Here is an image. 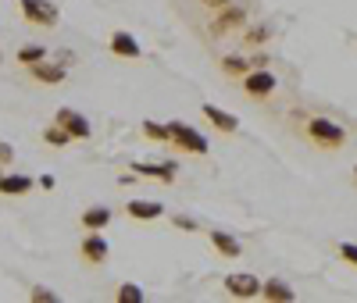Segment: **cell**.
<instances>
[{"mask_svg":"<svg viewBox=\"0 0 357 303\" xmlns=\"http://www.w3.org/2000/svg\"><path fill=\"white\" fill-rule=\"evenodd\" d=\"M29 300H33V303H57L61 296H57L54 289H43V286H36L33 293H29Z\"/></svg>","mask_w":357,"mask_h":303,"instance_id":"cell-24","label":"cell"},{"mask_svg":"<svg viewBox=\"0 0 357 303\" xmlns=\"http://www.w3.org/2000/svg\"><path fill=\"white\" fill-rule=\"evenodd\" d=\"M261 296H264L268 303H293V300H296L293 286L282 282V279H268V282H261Z\"/></svg>","mask_w":357,"mask_h":303,"instance_id":"cell-14","label":"cell"},{"mask_svg":"<svg viewBox=\"0 0 357 303\" xmlns=\"http://www.w3.org/2000/svg\"><path fill=\"white\" fill-rule=\"evenodd\" d=\"M275 86H279V79L272 75V68H250L243 75V93L254 100H268L275 93Z\"/></svg>","mask_w":357,"mask_h":303,"instance_id":"cell-3","label":"cell"},{"mask_svg":"<svg viewBox=\"0 0 357 303\" xmlns=\"http://www.w3.org/2000/svg\"><path fill=\"white\" fill-rule=\"evenodd\" d=\"M204 4H207V8H211V11H218V8H225V4H232V0H204Z\"/></svg>","mask_w":357,"mask_h":303,"instance_id":"cell-29","label":"cell"},{"mask_svg":"<svg viewBox=\"0 0 357 303\" xmlns=\"http://www.w3.org/2000/svg\"><path fill=\"white\" fill-rule=\"evenodd\" d=\"M200 114L211 121V125L218 129V132H225V136H232V132H240V118L236 114H229L225 107H218V104H204L200 107Z\"/></svg>","mask_w":357,"mask_h":303,"instance_id":"cell-9","label":"cell"},{"mask_svg":"<svg viewBox=\"0 0 357 303\" xmlns=\"http://www.w3.org/2000/svg\"><path fill=\"white\" fill-rule=\"evenodd\" d=\"M29 75H33L36 82H43V86H61L68 79V68L61 65V61H36V65H29Z\"/></svg>","mask_w":357,"mask_h":303,"instance_id":"cell-8","label":"cell"},{"mask_svg":"<svg viewBox=\"0 0 357 303\" xmlns=\"http://www.w3.org/2000/svg\"><path fill=\"white\" fill-rule=\"evenodd\" d=\"M211 247H215L225 261H232V257H240V254H243V242L236 239L232 232H225V228H211Z\"/></svg>","mask_w":357,"mask_h":303,"instance_id":"cell-12","label":"cell"},{"mask_svg":"<svg viewBox=\"0 0 357 303\" xmlns=\"http://www.w3.org/2000/svg\"><path fill=\"white\" fill-rule=\"evenodd\" d=\"M250 65H254V68H268V54H254Z\"/></svg>","mask_w":357,"mask_h":303,"instance_id":"cell-28","label":"cell"},{"mask_svg":"<svg viewBox=\"0 0 357 303\" xmlns=\"http://www.w3.org/2000/svg\"><path fill=\"white\" fill-rule=\"evenodd\" d=\"M15 161V150L8 146V143H0V168H4V164H11Z\"/></svg>","mask_w":357,"mask_h":303,"instance_id":"cell-27","label":"cell"},{"mask_svg":"<svg viewBox=\"0 0 357 303\" xmlns=\"http://www.w3.org/2000/svg\"><path fill=\"white\" fill-rule=\"evenodd\" d=\"M172 222H175V228H183V232H197V228H200V225H197L193 218H186V215H175Z\"/></svg>","mask_w":357,"mask_h":303,"instance_id":"cell-26","label":"cell"},{"mask_svg":"<svg viewBox=\"0 0 357 303\" xmlns=\"http://www.w3.org/2000/svg\"><path fill=\"white\" fill-rule=\"evenodd\" d=\"M250 68H254L250 57H240V54H225V57H222V72H225L229 79H243Z\"/></svg>","mask_w":357,"mask_h":303,"instance_id":"cell-18","label":"cell"},{"mask_svg":"<svg viewBox=\"0 0 357 303\" xmlns=\"http://www.w3.org/2000/svg\"><path fill=\"white\" fill-rule=\"evenodd\" d=\"M340 257L357 267V242H340Z\"/></svg>","mask_w":357,"mask_h":303,"instance_id":"cell-25","label":"cell"},{"mask_svg":"<svg viewBox=\"0 0 357 303\" xmlns=\"http://www.w3.org/2000/svg\"><path fill=\"white\" fill-rule=\"evenodd\" d=\"M107 225H111V210H107V207H86V210H82V228L100 232V228H107Z\"/></svg>","mask_w":357,"mask_h":303,"instance_id":"cell-17","label":"cell"},{"mask_svg":"<svg viewBox=\"0 0 357 303\" xmlns=\"http://www.w3.org/2000/svg\"><path fill=\"white\" fill-rule=\"evenodd\" d=\"M0 175H4V168H0Z\"/></svg>","mask_w":357,"mask_h":303,"instance_id":"cell-31","label":"cell"},{"mask_svg":"<svg viewBox=\"0 0 357 303\" xmlns=\"http://www.w3.org/2000/svg\"><path fill=\"white\" fill-rule=\"evenodd\" d=\"M22 15L29 25H40V29H54L57 25V8L50 0H22Z\"/></svg>","mask_w":357,"mask_h":303,"instance_id":"cell-5","label":"cell"},{"mask_svg":"<svg viewBox=\"0 0 357 303\" xmlns=\"http://www.w3.org/2000/svg\"><path fill=\"white\" fill-rule=\"evenodd\" d=\"M354 178H357V168H354Z\"/></svg>","mask_w":357,"mask_h":303,"instance_id":"cell-30","label":"cell"},{"mask_svg":"<svg viewBox=\"0 0 357 303\" xmlns=\"http://www.w3.org/2000/svg\"><path fill=\"white\" fill-rule=\"evenodd\" d=\"M129 218H136V222H158V218H165V203H158V200H129Z\"/></svg>","mask_w":357,"mask_h":303,"instance_id":"cell-13","label":"cell"},{"mask_svg":"<svg viewBox=\"0 0 357 303\" xmlns=\"http://www.w3.org/2000/svg\"><path fill=\"white\" fill-rule=\"evenodd\" d=\"M132 171H136V175H143V178L175 182V175H178V164H175V161H161V164H154V161H136V164H132Z\"/></svg>","mask_w":357,"mask_h":303,"instance_id":"cell-11","label":"cell"},{"mask_svg":"<svg viewBox=\"0 0 357 303\" xmlns=\"http://www.w3.org/2000/svg\"><path fill=\"white\" fill-rule=\"evenodd\" d=\"M54 121H57V125H61L72 139H89V136H93V129H89V121L79 114V111H72V107H61V111H57L54 114Z\"/></svg>","mask_w":357,"mask_h":303,"instance_id":"cell-7","label":"cell"},{"mask_svg":"<svg viewBox=\"0 0 357 303\" xmlns=\"http://www.w3.org/2000/svg\"><path fill=\"white\" fill-rule=\"evenodd\" d=\"M29 189H33V178L29 175H22V171H4L0 175V193L4 196H22Z\"/></svg>","mask_w":357,"mask_h":303,"instance_id":"cell-15","label":"cell"},{"mask_svg":"<svg viewBox=\"0 0 357 303\" xmlns=\"http://www.w3.org/2000/svg\"><path fill=\"white\" fill-rule=\"evenodd\" d=\"M43 143H50V146L61 150V146H68V143H72V136H68L61 125H57V121H54V125H47V129H43Z\"/></svg>","mask_w":357,"mask_h":303,"instance_id":"cell-22","label":"cell"},{"mask_svg":"<svg viewBox=\"0 0 357 303\" xmlns=\"http://www.w3.org/2000/svg\"><path fill=\"white\" fill-rule=\"evenodd\" d=\"M15 61H18V65H36V61H47V47H40V43H25L18 54H15Z\"/></svg>","mask_w":357,"mask_h":303,"instance_id":"cell-19","label":"cell"},{"mask_svg":"<svg viewBox=\"0 0 357 303\" xmlns=\"http://www.w3.org/2000/svg\"><path fill=\"white\" fill-rule=\"evenodd\" d=\"M79 254H82L86 264H104L111 250H107V239L100 232H86V239L79 242Z\"/></svg>","mask_w":357,"mask_h":303,"instance_id":"cell-10","label":"cell"},{"mask_svg":"<svg viewBox=\"0 0 357 303\" xmlns=\"http://www.w3.org/2000/svg\"><path fill=\"white\" fill-rule=\"evenodd\" d=\"M243 25H247V11L240 4H225V8H218V15L211 22V36H229L232 29H243Z\"/></svg>","mask_w":357,"mask_h":303,"instance_id":"cell-6","label":"cell"},{"mask_svg":"<svg viewBox=\"0 0 357 303\" xmlns=\"http://www.w3.org/2000/svg\"><path fill=\"white\" fill-rule=\"evenodd\" d=\"M168 132H172V143H168V146H178V150H186V154L207 157V150H211V143H207L193 125H186V121H172Z\"/></svg>","mask_w":357,"mask_h":303,"instance_id":"cell-2","label":"cell"},{"mask_svg":"<svg viewBox=\"0 0 357 303\" xmlns=\"http://www.w3.org/2000/svg\"><path fill=\"white\" fill-rule=\"evenodd\" d=\"M268 40H272V29H268V25H247V33H243V43L247 47H261Z\"/></svg>","mask_w":357,"mask_h":303,"instance_id":"cell-20","label":"cell"},{"mask_svg":"<svg viewBox=\"0 0 357 303\" xmlns=\"http://www.w3.org/2000/svg\"><path fill=\"white\" fill-rule=\"evenodd\" d=\"M111 54H114V57H126V61H139V57H143V47H139L129 33H114V36H111Z\"/></svg>","mask_w":357,"mask_h":303,"instance_id":"cell-16","label":"cell"},{"mask_svg":"<svg viewBox=\"0 0 357 303\" xmlns=\"http://www.w3.org/2000/svg\"><path fill=\"white\" fill-rule=\"evenodd\" d=\"M139 300H143V289L132 286V282H126L122 289H118V303H139Z\"/></svg>","mask_w":357,"mask_h":303,"instance_id":"cell-23","label":"cell"},{"mask_svg":"<svg viewBox=\"0 0 357 303\" xmlns=\"http://www.w3.org/2000/svg\"><path fill=\"white\" fill-rule=\"evenodd\" d=\"M143 136L146 139H154V143H172V132H168V125H161V121H143Z\"/></svg>","mask_w":357,"mask_h":303,"instance_id":"cell-21","label":"cell"},{"mask_svg":"<svg viewBox=\"0 0 357 303\" xmlns=\"http://www.w3.org/2000/svg\"><path fill=\"white\" fill-rule=\"evenodd\" d=\"M222 286H225V293L232 300H254V296H261V279L250 275V271H232V275H225Z\"/></svg>","mask_w":357,"mask_h":303,"instance_id":"cell-4","label":"cell"},{"mask_svg":"<svg viewBox=\"0 0 357 303\" xmlns=\"http://www.w3.org/2000/svg\"><path fill=\"white\" fill-rule=\"evenodd\" d=\"M304 132H307V139H314L318 146H329V150L347 146V129L336 125V121H329V118H307Z\"/></svg>","mask_w":357,"mask_h":303,"instance_id":"cell-1","label":"cell"}]
</instances>
